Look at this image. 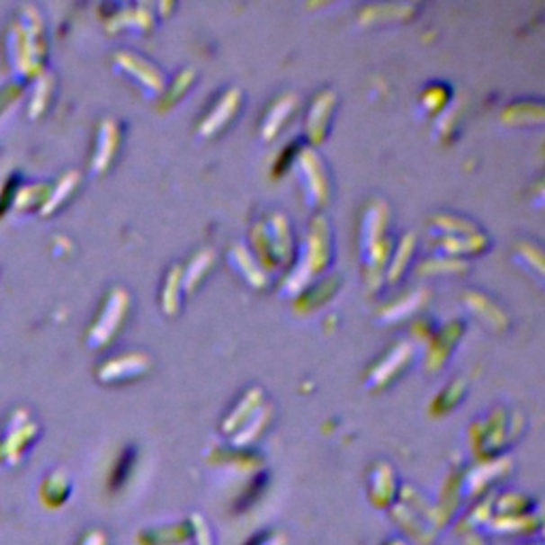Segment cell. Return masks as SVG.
<instances>
[{"mask_svg": "<svg viewBox=\"0 0 545 545\" xmlns=\"http://www.w3.org/2000/svg\"><path fill=\"white\" fill-rule=\"evenodd\" d=\"M40 495H43V498L49 503V505H51V498H56L54 505L65 501L67 495H68V484L65 479V473L56 471L54 475H49V478L45 479L43 488H40Z\"/></svg>", "mask_w": 545, "mask_h": 545, "instance_id": "7a4b0ae2", "label": "cell"}, {"mask_svg": "<svg viewBox=\"0 0 545 545\" xmlns=\"http://www.w3.org/2000/svg\"><path fill=\"white\" fill-rule=\"evenodd\" d=\"M81 545H104V537L101 535V532H90Z\"/></svg>", "mask_w": 545, "mask_h": 545, "instance_id": "277c9868", "label": "cell"}, {"mask_svg": "<svg viewBox=\"0 0 545 545\" xmlns=\"http://www.w3.org/2000/svg\"><path fill=\"white\" fill-rule=\"evenodd\" d=\"M22 94H24V88H22L17 81L0 85V115L7 112L9 107H13V104L22 98Z\"/></svg>", "mask_w": 545, "mask_h": 545, "instance_id": "3957f363", "label": "cell"}, {"mask_svg": "<svg viewBox=\"0 0 545 545\" xmlns=\"http://www.w3.org/2000/svg\"><path fill=\"white\" fill-rule=\"evenodd\" d=\"M34 434H37V424L26 422V415H22V420L17 422V414H15L13 420H11L7 437H4V442L0 443V460L15 465L17 458H20L22 451L26 450V445L34 439Z\"/></svg>", "mask_w": 545, "mask_h": 545, "instance_id": "6da1fadb", "label": "cell"}]
</instances>
